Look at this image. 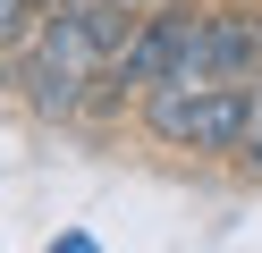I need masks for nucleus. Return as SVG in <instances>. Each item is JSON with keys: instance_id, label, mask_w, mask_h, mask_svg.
Masks as SVG:
<instances>
[{"instance_id": "1", "label": "nucleus", "mask_w": 262, "mask_h": 253, "mask_svg": "<svg viewBox=\"0 0 262 253\" xmlns=\"http://www.w3.org/2000/svg\"><path fill=\"white\" fill-rule=\"evenodd\" d=\"M211 76L220 84L262 76V0H211Z\"/></svg>"}, {"instance_id": "2", "label": "nucleus", "mask_w": 262, "mask_h": 253, "mask_svg": "<svg viewBox=\"0 0 262 253\" xmlns=\"http://www.w3.org/2000/svg\"><path fill=\"white\" fill-rule=\"evenodd\" d=\"M203 93L211 84H144L136 93V127L152 135L161 152H194L203 144Z\"/></svg>"}, {"instance_id": "4", "label": "nucleus", "mask_w": 262, "mask_h": 253, "mask_svg": "<svg viewBox=\"0 0 262 253\" xmlns=\"http://www.w3.org/2000/svg\"><path fill=\"white\" fill-rule=\"evenodd\" d=\"M34 26H42L34 0H0V51H26V42H34Z\"/></svg>"}, {"instance_id": "3", "label": "nucleus", "mask_w": 262, "mask_h": 253, "mask_svg": "<svg viewBox=\"0 0 262 253\" xmlns=\"http://www.w3.org/2000/svg\"><path fill=\"white\" fill-rule=\"evenodd\" d=\"M237 135H245V84H211L203 93V160H228L237 152Z\"/></svg>"}, {"instance_id": "6", "label": "nucleus", "mask_w": 262, "mask_h": 253, "mask_svg": "<svg viewBox=\"0 0 262 253\" xmlns=\"http://www.w3.org/2000/svg\"><path fill=\"white\" fill-rule=\"evenodd\" d=\"M127 9H152V0H127Z\"/></svg>"}, {"instance_id": "5", "label": "nucleus", "mask_w": 262, "mask_h": 253, "mask_svg": "<svg viewBox=\"0 0 262 253\" xmlns=\"http://www.w3.org/2000/svg\"><path fill=\"white\" fill-rule=\"evenodd\" d=\"M0 101H17V51H0Z\"/></svg>"}]
</instances>
